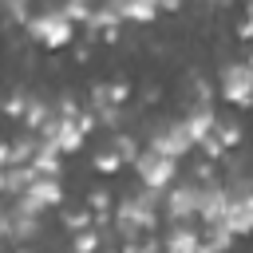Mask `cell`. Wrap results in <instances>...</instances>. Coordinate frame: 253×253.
Wrapping results in <instances>:
<instances>
[{"label": "cell", "mask_w": 253, "mask_h": 253, "mask_svg": "<svg viewBox=\"0 0 253 253\" xmlns=\"http://www.w3.org/2000/svg\"><path fill=\"white\" fill-rule=\"evenodd\" d=\"M245 12H249V20H253V0H249V4H245Z\"/></svg>", "instance_id": "cell-18"}, {"label": "cell", "mask_w": 253, "mask_h": 253, "mask_svg": "<svg viewBox=\"0 0 253 253\" xmlns=\"http://www.w3.org/2000/svg\"><path fill=\"white\" fill-rule=\"evenodd\" d=\"M202 194H206V186H194V182H182L178 190H170V202H166L170 217H174V221L198 217V210H202Z\"/></svg>", "instance_id": "cell-8"}, {"label": "cell", "mask_w": 253, "mask_h": 253, "mask_svg": "<svg viewBox=\"0 0 253 253\" xmlns=\"http://www.w3.org/2000/svg\"><path fill=\"white\" fill-rule=\"evenodd\" d=\"M95 170H103V174H115V170H119V154H115V150H103V154L95 158Z\"/></svg>", "instance_id": "cell-14"}, {"label": "cell", "mask_w": 253, "mask_h": 253, "mask_svg": "<svg viewBox=\"0 0 253 253\" xmlns=\"http://www.w3.org/2000/svg\"><path fill=\"white\" fill-rule=\"evenodd\" d=\"M182 123H186L190 138H194V142H202V138L213 130V123H217V119H213V107H210V103H194V107L186 111V119H182Z\"/></svg>", "instance_id": "cell-9"}, {"label": "cell", "mask_w": 253, "mask_h": 253, "mask_svg": "<svg viewBox=\"0 0 253 253\" xmlns=\"http://www.w3.org/2000/svg\"><path fill=\"white\" fill-rule=\"evenodd\" d=\"M237 36H241V40H253V20H245V24L237 28Z\"/></svg>", "instance_id": "cell-17"}, {"label": "cell", "mask_w": 253, "mask_h": 253, "mask_svg": "<svg viewBox=\"0 0 253 253\" xmlns=\"http://www.w3.org/2000/svg\"><path fill=\"white\" fill-rule=\"evenodd\" d=\"M99 249V233L87 225V229H79V237H75V253H95Z\"/></svg>", "instance_id": "cell-13"}, {"label": "cell", "mask_w": 253, "mask_h": 253, "mask_svg": "<svg viewBox=\"0 0 253 253\" xmlns=\"http://www.w3.org/2000/svg\"><path fill=\"white\" fill-rule=\"evenodd\" d=\"M59 198H63V190H59V178H55V174H36V170H32L28 186L20 190V202H24L28 210H43V206H55Z\"/></svg>", "instance_id": "cell-5"}, {"label": "cell", "mask_w": 253, "mask_h": 253, "mask_svg": "<svg viewBox=\"0 0 253 253\" xmlns=\"http://www.w3.org/2000/svg\"><path fill=\"white\" fill-rule=\"evenodd\" d=\"M221 225L229 233H253V190H229V206H225V217Z\"/></svg>", "instance_id": "cell-7"}, {"label": "cell", "mask_w": 253, "mask_h": 253, "mask_svg": "<svg viewBox=\"0 0 253 253\" xmlns=\"http://www.w3.org/2000/svg\"><path fill=\"white\" fill-rule=\"evenodd\" d=\"M249 63H253V59H249Z\"/></svg>", "instance_id": "cell-19"}, {"label": "cell", "mask_w": 253, "mask_h": 253, "mask_svg": "<svg viewBox=\"0 0 253 253\" xmlns=\"http://www.w3.org/2000/svg\"><path fill=\"white\" fill-rule=\"evenodd\" d=\"M71 20H87L91 16V8H87V0H67V8H63Z\"/></svg>", "instance_id": "cell-15"}, {"label": "cell", "mask_w": 253, "mask_h": 253, "mask_svg": "<svg viewBox=\"0 0 253 253\" xmlns=\"http://www.w3.org/2000/svg\"><path fill=\"white\" fill-rule=\"evenodd\" d=\"M174 162H178V158H166V154H158V150H146V154L134 158V170H138V178H142L146 190H166V186L174 182Z\"/></svg>", "instance_id": "cell-3"}, {"label": "cell", "mask_w": 253, "mask_h": 253, "mask_svg": "<svg viewBox=\"0 0 253 253\" xmlns=\"http://www.w3.org/2000/svg\"><path fill=\"white\" fill-rule=\"evenodd\" d=\"M28 32H32V40H40L47 47H63L75 36V20L67 12H40L28 20Z\"/></svg>", "instance_id": "cell-1"}, {"label": "cell", "mask_w": 253, "mask_h": 253, "mask_svg": "<svg viewBox=\"0 0 253 253\" xmlns=\"http://www.w3.org/2000/svg\"><path fill=\"white\" fill-rule=\"evenodd\" d=\"M87 225H91V217H87V213H71V217H67V229H75V233H79V229H87Z\"/></svg>", "instance_id": "cell-16"}, {"label": "cell", "mask_w": 253, "mask_h": 253, "mask_svg": "<svg viewBox=\"0 0 253 253\" xmlns=\"http://www.w3.org/2000/svg\"><path fill=\"white\" fill-rule=\"evenodd\" d=\"M190 146H194V138H190L186 123H166V126H158V130L150 134V150H158V154H166V158H182Z\"/></svg>", "instance_id": "cell-6"}, {"label": "cell", "mask_w": 253, "mask_h": 253, "mask_svg": "<svg viewBox=\"0 0 253 253\" xmlns=\"http://www.w3.org/2000/svg\"><path fill=\"white\" fill-rule=\"evenodd\" d=\"M221 99H229L233 107L253 103V63H229L221 71Z\"/></svg>", "instance_id": "cell-4"}, {"label": "cell", "mask_w": 253, "mask_h": 253, "mask_svg": "<svg viewBox=\"0 0 253 253\" xmlns=\"http://www.w3.org/2000/svg\"><path fill=\"white\" fill-rule=\"evenodd\" d=\"M115 16H126V20H154L162 0H111Z\"/></svg>", "instance_id": "cell-11"}, {"label": "cell", "mask_w": 253, "mask_h": 253, "mask_svg": "<svg viewBox=\"0 0 253 253\" xmlns=\"http://www.w3.org/2000/svg\"><path fill=\"white\" fill-rule=\"evenodd\" d=\"M0 178H4V174H0Z\"/></svg>", "instance_id": "cell-20"}, {"label": "cell", "mask_w": 253, "mask_h": 253, "mask_svg": "<svg viewBox=\"0 0 253 253\" xmlns=\"http://www.w3.org/2000/svg\"><path fill=\"white\" fill-rule=\"evenodd\" d=\"M198 249H202V237H198L186 221L170 225V233H166V253H198Z\"/></svg>", "instance_id": "cell-10"}, {"label": "cell", "mask_w": 253, "mask_h": 253, "mask_svg": "<svg viewBox=\"0 0 253 253\" xmlns=\"http://www.w3.org/2000/svg\"><path fill=\"white\" fill-rule=\"evenodd\" d=\"M154 198H158V190H146V194H134L119 206V221H123L126 237H134V229H154V221H158Z\"/></svg>", "instance_id": "cell-2"}, {"label": "cell", "mask_w": 253, "mask_h": 253, "mask_svg": "<svg viewBox=\"0 0 253 253\" xmlns=\"http://www.w3.org/2000/svg\"><path fill=\"white\" fill-rule=\"evenodd\" d=\"M229 229L225 225H206V237H202V249L198 253H225L229 249Z\"/></svg>", "instance_id": "cell-12"}]
</instances>
